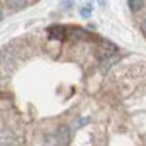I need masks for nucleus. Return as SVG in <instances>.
I'll use <instances>...</instances> for the list:
<instances>
[{
  "mask_svg": "<svg viewBox=\"0 0 146 146\" xmlns=\"http://www.w3.org/2000/svg\"><path fill=\"white\" fill-rule=\"evenodd\" d=\"M56 134H58V139L65 145V143H68L70 141V134H72V127H68V126H61L58 131H56Z\"/></svg>",
  "mask_w": 146,
  "mask_h": 146,
  "instance_id": "obj_3",
  "label": "nucleus"
},
{
  "mask_svg": "<svg viewBox=\"0 0 146 146\" xmlns=\"http://www.w3.org/2000/svg\"><path fill=\"white\" fill-rule=\"evenodd\" d=\"M73 5V2H70V0H68V2H63V3H61V7H63V9H68V7H72Z\"/></svg>",
  "mask_w": 146,
  "mask_h": 146,
  "instance_id": "obj_6",
  "label": "nucleus"
},
{
  "mask_svg": "<svg viewBox=\"0 0 146 146\" xmlns=\"http://www.w3.org/2000/svg\"><path fill=\"white\" fill-rule=\"evenodd\" d=\"M88 122H90V117H88V115H82V117H78V119L72 124V129L75 131V129H78V127H82V126H85V124H88Z\"/></svg>",
  "mask_w": 146,
  "mask_h": 146,
  "instance_id": "obj_4",
  "label": "nucleus"
},
{
  "mask_svg": "<svg viewBox=\"0 0 146 146\" xmlns=\"http://www.w3.org/2000/svg\"><path fill=\"white\" fill-rule=\"evenodd\" d=\"M39 0H0L2 3V21L7 17V15H12V14H17L31 5H34Z\"/></svg>",
  "mask_w": 146,
  "mask_h": 146,
  "instance_id": "obj_1",
  "label": "nucleus"
},
{
  "mask_svg": "<svg viewBox=\"0 0 146 146\" xmlns=\"http://www.w3.org/2000/svg\"><path fill=\"white\" fill-rule=\"evenodd\" d=\"M131 17H133V22L141 31V34L146 37V0H139V9L134 14H131Z\"/></svg>",
  "mask_w": 146,
  "mask_h": 146,
  "instance_id": "obj_2",
  "label": "nucleus"
},
{
  "mask_svg": "<svg viewBox=\"0 0 146 146\" xmlns=\"http://www.w3.org/2000/svg\"><path fill=\"white\" fill-rule=\"evenodd\" d=\"M90 15H92V5L87 3V5H83V7L80 9V17H82V19H88Z\"/></svg>",
  "mask_w": 146,
  "mask_h": 146,
  "instance_id": "obj_5",
  "label": "nucleus"
}]
</instances>
